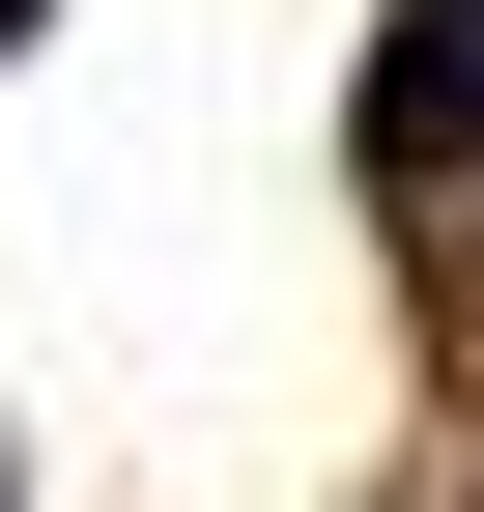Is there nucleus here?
Masks as SVG:
<instances>
[{
  "label": "nucleus",
  "mask_w": 484,
  "mask_h": 512,
  "mask_svg": "<svg viewBox=\"0 0 484 512\" xmlns=\"http://www.w3.org/2000/svg\"><path fill=\"white\" fill-rule=\"evenodd\" d=\"M0 29H29V0H0Z\"/></svg>",
  "instance_id": "f257e3e1"
}]
</instances>
